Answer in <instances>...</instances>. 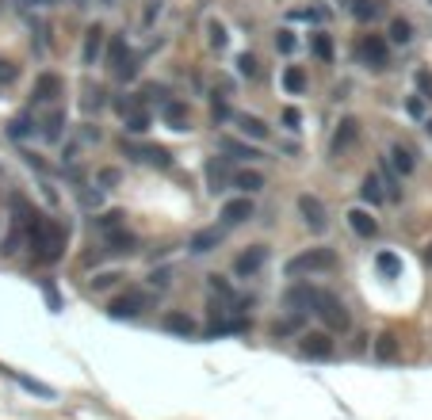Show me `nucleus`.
<instances>
[{
	"instance_id": "f257e3e1",
	"label": "nucleus",
	"mask_w": 432,
	"mask_h": 420,
	"mask_svg": "<svg viewBox=\"0 0 432 420\" xmlns=\"http://www.w3.org/2000/svg\"><path fill=\"white\" fill-rule=\"evenodd\" d=\"M35 222L27 226V237H31V252L39 256L42 264H54L61 256V248H66V230H61L58 222H50V218H39L31 214Z\"/></svg>"
},
{
	"instance_id": "f03ea898",
	"label": "nucleus",
	"mask_w": 432,
	"mask_h": 420,
	"mask_svg": "<svg viewBox=\"0 0 432 420\" xmlns=\"http://www.w3.org/2000/svg\"><path fill=\"white\" fill-rule=\"evenodd\" d=\"M310 306H314V313L322 317L325 325H329L333 332H344V329L352 325L348 306H344L337 294H329V290H314V302H310Z\"/></svg>"
},
{
	"instance_id": "7ed1b4c3",
	"label": "nucleus",
	"mask_w": 432,
	"mask_h": 420,
	"mask_svg": "<svg viewBox=\"0 0 432 420\" xmlns=\"http://www.w3.org/2000/svg\"><path fill=\"white\" fill-rule=\"evenodd\" d=\"M337 268V252L333 248H310L287 260V275H314V272H333Z\"/></svg>"
},
{
	"instance_id": "20e7f679",
	"label": "nucleus",
	"mask_w": 432,
	"mask_h": 420,
	"mask_svg": "<svg viewBox=\"0 0 432 420\" xmlns=\"http://www.w3.org/2000/svg\"><path fill=\"white\" fill-rule=\"evenodd\" d=\"M141 310H150V294L146 290H126L123 298L111 302V317H138Z\"/></svg>"
},
{
	"instance_id": "39448f33",
	"label": "nucleus",
	"mask_w": 432,
	"mask_h": 420,
	"mask_svg": "<svg viewBox=\"0 0 432 420\" xmlns=\"http://www.w3.org/2000/svg\"><path fill=\"white\" fill-rule=\"evenodd\" d=\"M360 58L371 61V69H386V42L379 34H364L360 39Z\"/></svg>"
},
{
	"instance_id": "423d86ee",
	"label": "nucleus",
	"mask_w": 432,
	"mask_h": 420,
	"mask_svg": "<svg viewBox=\"0 0 432 420\" xmlns=\"http://www.w3.org/2000/svg\"><path fill=\"white\" fill-rule=\"evenodd\" d=\"M123 149H126V153H134L138 161H146V165H157V168L173 165L168 149H161V146H134V141H123Z\"/></svg>"
},
{
	"instance_id": "0eeeda50",
	"label": "nucleus",
	"mask_w": 432,
	"mask_h": 420,
	"mask_svg": "<svg viewBox=\"0 0 432 420\" xmlns=\"http://www.w3.org/2000/svg\"><path fill=\"white\" fill-rule=\"evenodd\" d=\"M302 355H310V359H329L333 355V340L329 332H302Z\"/></svg>"
},
{
	"instance_id": "6e6552de",
	"label": "nucleus",
	"mask_w": 432,
	"mask_h": 420,
	"mask_svg": "<svg viewBox=\"0 0 432 420\" xmlns=\"http://www.w3.org/2000/svg\"><path fill=\"white\" fill-rule=\"evenodd\" d=\"M249 218H253V199L249 195L230 199V203L222 206V222L226 226H242V222H249Z\"/></svg>"
},
{
	"instance_id": "1a4fd4ad",
	"label": "nucleus",
	"mask_w": 432,
	"mask_h": 420,
	"mask_svg": "<svg viewBox=\"0 0 432 420\" xmlns=\"http://www.w3.org/2000/svg\"><path fill=\"white\" fill-rule=\"evenodd\" d=\"M264 260H268V248L264 245H253L249 252H242L237 260H233V272H237V275H253V272L264 268Z\"/></svg>"
},
{
	"instance_id": "9d476101",
	"label": "nucleus",
	"mask_w": 432,
	"mask_h": 420,
	"mask_svg": "<svg viewBox=\"0 0 432 420\" xmlns=\"http://www.w3.org/2000/svg\"><path fill=\"white\" fill-rule=\"evenodd\" d=\"M104 39H108V31H104L100 23H96V27H88V31H84V50H81L84 66H96V58H100V54H104Z\"/></svg>"
},
{
	"instance_id": "9b49d317",
	"label": "nucleus",
	"mask_w": 432,
	"mask_h": 420,
	"mask_svg": "<svg viewBox=\"0 0 432 420\" xmlns=\"http://www.w3.org/2000/svg\"><path fill=\"white\" fill-rule=\"evenodd\" d=\"M299 210H302V218H306L310 230H317V233L325 230V206H322V199H317V195H302Z\"/></svg>"
},
{
	"instance_id": "f8f14e48",
	"label": "nucleus",
	"mask_w": 432,
	"mask_h": 420,
	"mask_svg": "<svg viewBox=\"0 0 432 420\" xmlns=\"http://www.w3.org/2000/svg\"><path fill=\"white\" fill-rule=\"evenodd\" d=\"M348 226H352V233H356V237H367V241H371L375 233H379V222H375V218L367 214L364 206H356V210H348Z\"/></svg>"
},
{
	"instance_id": "ddd939ff",
	"label": "nucleus",
	"mask_w": 432,
	"mask_h": 420,
	"mask_svg": "<svg viewBox=\"0 0 432 420\" xmlns=\"http://www.w3.org/2000/svg\"><path fill=\"white\" fill-rule=\"evenodd\" d=\"M218 241H222V230L215 226V230H199V233H195V237L188 241V248H191L195 256H207L210 248H218Z\"/></svg>"
},
{
	"instance_id": "4468645a",
	"label": "nucleus",
	"mask_w": 432,
	"mask_h": 420,
	"mask_svg": "<svg viewBox=\"0 0 432 420\" xmlns=\"http://www.w3.org/2000/svg\"><path fill=\"white\" fill-rule=\"evenodd\" d=\"M161 115H165V123L173 126V130H188V123H191V115H188V103H180V99H168Z\"/></svg>"
},
{
	"instance_id": "2eb2a0df",
	"label": "nucleus",
	"mask_w": 432,
	"mask_h": 420,
	"mask_svg": "<svg viewBox=\"0 0 432 420\" xmlns=\"http://www.w3.org/2000/svg\"><path fill=\"white\" fill-rule=\"evenodd\" d=\"M165 329L176 332V337H195V321H191L188 313H180V310H168L165 313Z\"/></svg>"
},
{
	"instance_id": "dca6fc26",
	"label": "nucleus",
	"mask_w": 432,
	"mask_h": 420,
	"mask_svg": "<svg viewBox=\"0 0 432 420\" xmlns=\"http://www.w3.org/2000/svg\"><path fill=\"white\" fill-rule=\"evenodd\" d=\"M306 84H310V77H306V69H302V66H287V69H283V88L291 92V96H302Z\"/></svg>"
},
{
	"instance_id": "f3484780",
	"label": "nucleus",
	"mask_w": 432,
	"mask_h": 420,
	"mask_svg": "<svg viewBox=\"0 0 432 420\" xmlns=\"http://www.w3.org/2000/svg\"><path fill=\"white\" fill-rule=\"evenodd\" d=\"M207 183H210V191H222L226 183H230V165H226V157H215L207 165Z\"/></svg>"
},
{
	"instance_id": "a211bd4d",
	"label": "nucleus",
	"mask_w": 432,
	"mask_h": 420,
	"mask_svg": "<svg viewBox=\"0 0 432 420\" xmlns=\"http://www.w3.org/2000/svg\"><path fill=\"white\" fill-rule=\"evenodd\" d=\"M356 134H360V123H356V119H344V123H341V130L333 134V153L348 149L352 141H356Z\"/></svg>"
},
{
	"instance_id": "6ab92c4d",
	"label": "nucleus",
	"mask_w": 432,
	"mask_h": 420,
	"mask_svg": "<svg viewBox=\"0 0 432 420\" xmlns=\"http://www.w3.org/2000/svg\"><path fill=\"white\" fill-rule=\"evenodd\" d=\"M352 16H356L360 23H375V19L382 16V4L379 0H352Z\"/></svg>"
},
{
	"instance_id": "aec40b11",
	"label": "nucleus",
	"mask_w": 432,
	"mask_h": 420,
	"mask_svg": "<svg viewBox=\"0 0 432 420\" xmlns=\"http://www.w3.org/2000/svg\"><path fill=\"white\" fill-rule=\"evenodd\" d=\"M61 92V81L54 73H42L39 81H35V99H54Z\"/></svg>"
},
{
	"instance_id": "412c9836",
	"label": "nucleus",
	"mask_w": 432,
	"mask_h": 420,
	"mask_svg": "<svg viewBox=\"0 0 432 420\" xmlns=\"http://www.w3.org/2000/svg\"><path fill=\"white\" fill-rule=\"evenodd\" d=\"M61 126H66V111H50V115L42 119V138L58 141L61 138Z\"/></svg>"
},
{
	"instance_id": "4be33fe9",
	"label": "nucleus",
	"mask_w": 432,
	"mask_h": 420,
	"mask_svg": "<svg viewBox=\"0 0 432 420\" xmlns=\"http://www.w3.org/2000/svg\"><path fill=\"white\" fill-rule=\"evenodd\" d=\"M375 355H379L382 363H391L394 355H398V340H394V332H382V337L375 340Z\"/></svg>"
},
{
	"instance_id": "5701e85b",
	"label": "nucleus",
	"mask_w": 432,
	"mask_h": 420,
	"mask_svg": "<svg viewBox=\"0 0 432 420\" xmlns=\"http://www.w3.org/2000/svg\"><path fill=\"white\" fill-rule=\"evenodd\" d=\"M391 165L398 168L402 176H409V172H413V153H409L406 146H394L391 149Z\"/></svg>"
},
{
	"instance_id": "b1692460",
	"label": "nucleus",
	"mask_w": 432,
	"mask_h": 420,
	"mask_svg": "<svg viewBox=\"0 0 432 420\" xmlns=\"http://www.w3.org/2000/svg\"><path fill=\"white\" fill-rule=\"evenodd\" d=\"M104 237H108L111 252H134V237L126 230H111V233H104Z\"/></svg>"
},
{
	"instance_id": "393cba45",
	"label": "nucleus",
	"mask_w": 432,
	"mask_h": 420,
	"mask_svg": "<svg viewBox=\"0 0 432 420\" xmlns=\"http://www.w3.org/2000/svg\"><path fill=\"white\" fill-rule=\"evenodd\" d=\"M237 126H242L245 138H264V134H268V126L260 123L257 115H237Z\"/></svg>"
},
{
	"instance_id": "a878e982",
	"label": "nucleus",
	"mask_w": 432,
	"mask_h": 420,
	"mask_svg": "<svg viewBox=\"0 0 432 420\" xmlns=\"http://www.w3.org/2000/svg\"><path fill=\"white\" fill-rule=\"evenodd\" d=\"M222 149L226 153H233V157H242V161H257V149L253 146H245V141H233V138H222Z\"/></svg>"
},
{
	"instance_id": "bb28decb",
	"label": "nucleus",
	"mask_w": 432,
	"mask_h": 420,
	"mask_svg": "<svg viewBox=\"0 0 432 420\" xmlns=\"http://www.w3.org/2000/svg\"><path fill=\"white\" fill-rule=\"evenodd\" d=\"M233 183H237L242 191H249V195H253V191H260V188H264V176H260V172H249V168H245V172H237V176H233Z\"/></svg>"
},
{
	"instance_id": "cd10ccee",
	"label": "nucleus",
	"mask_w": 432,
	"mask_h": 420,
	"mask_svg": "<svg viewBox=\"0 0 432 420\" xmlns=\"http://www.w3.org/2000/svg\"><path fill=\"white\" fill-rule=\"evenodd\" d=\"M360 191H364L367 203H382V199H386V195H382V180H379V176H364V188H360Z\"/></svg>"
},
{
	"instance_id": "c85d7f7f",
	"label": "nucleus",
	"mask_w": 432,
	"mask_h": 420,
	"mask_svg": "<svg viewBox=\"0 0 432 420\" xmlns=\"http://www.w3.org/2000/svg\"><path fill=\"white\" fill-rule=\"evenodd\" d=\"M126 130H130V134H146V130H150V115H146L141 108H134L130 115H126Z\"/></svg>"
},
{
	"instance_id": "c756f323",
	"label": "nucleus",
	"mask_w": 432,
	"mask_h": 420,
	"mask_svg": "<svg viewBox=\"0 0 432 420\" xmlns=\"http://www.w3.org/2000/svg\"><path fill=\"white\" fill-rule=\"evenodd\" d=\"M375 264H379L382 275H402V260H398L394 252H379V260H375Z\"/></svg>"
},
{
	"instance_id": "7c9ffc66",
	"label": "nucleus",
	"mask_w": 432,
	"mask_h": 420,
	"mask_svg": "<svg viewBox=\"0 0 432 420\" xmlns=\"http://www.w3.org/2000/svg\"><path fill=\"white\" fill-rule=\"evenodd\" d=\"M391 39L402 42V46L413 39V27H409V19H394V23H391Z\"/></svg>"
},
{
	"instance_id": "2f4dec72",
	"label": "nucleus",
	"mask_w": 432,
	"mask_h": 420,
	"mask_svg": "<svg viewBox=\"0 0 432 420\" xmlns=\"http://www.w3.org/2000/svg\"><path fill=\"white\" fill-rule=\"evenodd\" d=\"M100 233H111V230H123V214H119V210H108V214L100 218Z\"/></svg>"
},
{
	"instance_id": "473e14b6",
	"label": "nucleus",
	"mask_w": 432,
	"mask_h": 420,
	"mask_svg": "<svg viewBox=\"0 0 432 420\" xmlns=\"http://www.w3.org/2000/svg\"><path fill=\"white\" fill-rule=\"evenodd\" d=\"M12 374H16V371H12ZM16 379H19V386H23V390H31V394H39V397H54V390H50V386H42V382L23 379V374H16Z\"/></svg>"
},
{
	"instance_id": "72a5a7b5",
	"label": "nucleus",
	"mask_w": 432,
	"mask_h": 420,
	"mask_svg": "<svg viewBox=\"0 0 432 420\" xmlns=\"http://www.w3.org/2000/svg\"><path fill=\"white\" fill-rule=\"evenodd\" d=\"M314 54L322 61H329L333 58V42H329V34H314Z\"/></svg>"
},
{
	"instance_id": "f704fd0d",
	"label": "nucleus",
	"mask_w": 432,
	"mask_h": 420,
	"mask_svg": "<svg viewBox=\"0 0 432 420\" xmlns=\"http://www.w3.org/2000/svg\"><path fill=\"white\" fill-rule=\"evenodd\" d=\"M35 126H31V115H19V119H12V138H27Z\"/></svg>"
},
{
	"instance_id": "c9c22d12",
	"label": "nucleus",
	"mask_w": 432,
	"mask_h": 420,
	"mask_svg": "<svg viewBox=\"0 0 432 420\" xmlns=\"http://www.w3.org/2000/svg\"><path fill=\"white\" fill-rule=\"evenodd\" d=\"M237 69H242V77H257V73H260L253 54H242V58H237Z\"/></svg>"
},
{
	"instance_id": "e433bc0d",
	"label": "nucleus",
	"mask_w": 432,
	"mask_h": 420,
	"mask_svg": "<svg viewBox=\"0 0 432 420\" xmlns=\"http://www.w3.org/2000/svg\"><path fill=\"white\" fill-rule=\"evenodd\" d=\"M275 46H279V54H291V50H295V34L279 31V34H275Z\"/></svg>"
},
{
	"instance_id": "4c0bfd02",
	"label": "nucleus",
	"mask_w": 432,
	"mask_h": 420,
	"mask_svg": "<svg viewBox=\"0 0 432 420\" xmlns=\"http://www.w3.org/2000/svg\"><path fill=\"white\" fill-rule=\"evenodd\" d=\"M382 183H386V191H382V195H386V199H398V195H402L398 180H394V176H391V172H382Z\"/></svg>"
},
{
	"instance_id": "58836bf2",
	"label": "nucleus",
	"mask_w": 432,
	"mask_h": 420,
	"mask_svg": "<svg viewBox=\"0 0 432 420\" xmlns=\"http://www.w3.org/2000/svg\"><path fill=\"white\" fill-rule=\"evenodd\" d=\"M210 46H218V50L226 46V27L222 23H210Z\"/></svg>"
},
{
	"instance_id": "ea45409f",
	"label": "nucleus",
	"mask_w": 432,
	"mask_h": 420,
	"mask_svg": "<svg viewBox=\"0 0 432 420\" xmlns=\"http://www.w3.org/2000/svg\"><path fill=\"white\" fill-rule=\"evenodd\" d=\"M115 279H119L115 272H104V275H96V279H92V287H96V290H108V287H111V283H115Z\"/></svg>"
},
{
	"instance_id": "a19ab883",
	"label": "nucleus",
	"mask_w": 432,
	"mask_h": 420,
	"mask_svg": "<svg viewBox=\"0 0 432 420\" xmlns=\"http://www.w3.org/2000/svg\"><path fill=\"white\" fill-rule=\"evenodd\" d=\"M210 287H215V294H222V298H233L230 283H222V279H218V275H210Z\"/></svg>"
},
{
	"instance_id": "79ce46f5",
	"label": "nucleus",
	"mask_w": 432,
	"mask_h": 420,
	"mask_svg": "<svg viewBox=\"0 0 432 420\" xmlns=\"http://www.w3.org/2000/svg\"><path fill=\"white\" fill-rule=\"evenodd\" d=\"M8 81H16V66L12 61H0V84H8Z\"/></svg>"
},
{
	"instance_id": "37998d69",
	"label": "nucleus",
	"mask_w": 432,
	"mask_h": 420,
	"mask_svg": "<svg viewBox=\"0 0 432 420\" xmlns=\"http://www.w3.org/2000/svg\"><path fill=\"white\" fill-rule=\"evenodd\" d=\"M406 108H409V115H417V119H421V115H424V99H421V96H413V99L406 103Z\"/></svg>"
},
{
	"instance_id": "c03bdc74",
	"label": "nucleus",
	"mask_w": 432,
	"mask_h": 420,
	"mask_svg": "<svg viewBox=\"0 0 432 420\" xmlns=\"http://www.w3.org/2000/svg\"><path fill=\"white\" fill-rule=\"evenodd\" d=\"M417 84H421V92H432V73L421 69V73H417Z\"/></svg>"
},
{
	"instance_id": "a18cd8bd",
	"label": "nucleus",
	"mask_w": 432,
	"mask_h": 420,
	"mask_svg": "<svg viewBox=\"0 0 432 420\" xmlns=\"http://www.w3.org/2000/svg\"><path fill=\"white\" fill-rule=\"evenodd\" d=\"M150 283H153V287H168V272H153Z\"/></svg>"
},
{
	"instance_id": "49530a36",
	"label": "nucleus",
	"mask_w": 432,
	"mask_h": 420,
	"mask_svg": "<svg viewBox=\"0 0 432 420\" xmlns=\"http://www.w3.org/2000/svg\"><path fill=\"white\" fill-rule=\"evenodd\" d=\"M226 115H230V108H226L222 99H215V119H226Z\"/></svg>"
},
{
	"instance_id": "de8ad7c7",
	"label": "nucleus",
	"mask_w": 432,
	"mask_h": 420,
	"mask_svg": "<svg viewBox=\"0 0 432 420\" xmlns=\"http://www.w3.org/2000/svg\"><path fill=\"white\" fill-rule=\"evenodd\" d=\"M283 123H287V126H299V111H283Z\"/></svg>"
},
{
	"instance_id": "09e8293b",
	"label": "nucleus",
	"mask_w": 432,
	"mask_h": 420,
	"mask_svg": "<svg viewBox=\"0 0 432 420\" xmlns=\"http://www.w3.org/2000/svg\"><path fill=\"white\" fill-rule=\"evenodd\" d=\"M424 260H429V264H432V245H429V248H424Z\"/></svg>"
},
{
	"instance_id": "8fccbe9b",
	"label": "nucleus",
	"mask_w": 432,
	"mask_h": 420,
	"mask_svg": "<svg viewBox=\"0 0 432 420\" xmlns=\"http://www.w3.org/2000/svg\"><path fill=\"white\" fill-rule=\"evenodd\" d=\"M429 134H432V119H429Z\"/></svg>"
}]
</instances>
